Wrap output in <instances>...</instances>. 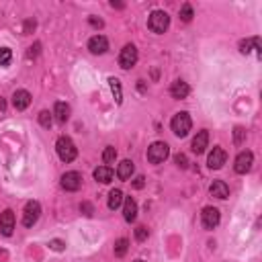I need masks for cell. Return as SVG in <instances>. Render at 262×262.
Returning <instances> with one entry per match:
<instances>
[{
  "label": "cell",
  "mask_w": 262,
  "mask_h": 262,
  "mask_svg": "<svg viewBox=\"0 0 262 262\" xmlns=\"http://www.w3.org/2000/svg\"><path fill=\"white\" fill-rule=\"evenodd\" d=\"M56 150H58V156H60L62 162H72V160H76V156H78V150H76L74 142L70 137H66V135H62L56 142Z\"/></svg>",
  "instance_id": "obj_1"
},
{
  "label": "cell",
  "mask_w": 262,
  "mask_h": 262,
  "mask_svg": "<svg viewBox=\"0 0 262 262\" xmlns=\"http://www.w3.org/2000/svg\"><path fill=\"white\" fill-rule=\"evenodd\" d=\"M170 127H172V131H174V135H178V137H186L188 135V131H190V127H193V121H190V115L188 113H176L172 117V121H170Z\"/></svg>",
  "instance_id": "obj_2"
},
{
  "label": "cell",
  "mask_w": 262,
  "mask_h": 262,
  "mask_svg": "<svg viewBox=\"0 0 262 262\" xmlns=\"http://www.w3.org/2000/svg\"><path fill=\"white\" fill-rule=\"evenodd\" d=\"M148 27H150V31L160 35L170 27V16L164 10H154L150 14V19H148Z\"/></svg>",
  "instance_id": "obj_3"
},
{
  "label": "cell",
  "mask_w": 262,
  "mask_h": 262,
  "mask_svg": "<svg viewBox=\"0 0 262 262\" xmlns=\"http://www.w3.org/2000/svg\"><path fill=\"white\" fill-rule=\"evenodd\" d=\"M168 154H170L168 144L156 142V144H152V146L148 148V160H150L152 164H160V162H164V160L168 158Z\"/></svg>",
  "instance_id": "obj_4"
},
{
  "label": "cell",
  "mask_w": 262,
  "mask_h": 262,
  "mask_svg": "<svg viewBox=\"0 0 262 262\" xmlns=\"http://www.w3.org/2000/svg\"><path fill=\"white\" fill-rule=\"evenodd\" d=\"M39 215H41V205H39L37 201H29V203L25 205V213H23V225H25V228H33V225L37 223Z\"/></svg>",
  "instance_id": "obj_5"
},
{
  "label": "cell",
  "mask_w": 262,
  "mask_h": 262,
  "mask_svg": "<svg viewBox=\"0 0 262 262\" xmlns=\"http://www.w3.org/2000/svg\"><path fill=\"white\" fill-rule=\"evenodd\" d=\"M219 219H221L219 209H215V207H205V209H203V213H201V223H203L205 230H215L217 225H219Z\"/></svg>",
  "instance_id": "obj_6"
},
{
  "label": "cell",
  "mask_w": 262,
  "mask_h": 262,
  "mask_svg": "<svg viewBox=\"0 0 262 262\" xmlns=\"http://www.w3.org/2000/svg\"><path fill=\"white\" fill-rule=\"evenodd\" d=\"M135 62H137V47H135V45H131V43H127L123 49H121L119 66L123 68V70H129V68H133V66H135Z\"/></svg>",
  "instance_id": "obj_7"
},
{
  "label": "cell",
  "mask_w": 262,
  "mask_h": 262,
  "mask_svg": "<svg viewBox=\"0 0 262 262\" xmlns=\"http://www.w3.org/2000/svg\"><path fill=\"white\" fill-rule=\"evenodd\" d=\"M225 160H228V154H225L223 148H213L211 152H209V158H207V166L211 170H219Z\"/></svg>",
  "instance_id": "obj_8"
},
{
  "label": "cell",
  "mask_w": 262,
  "mask_h": 262,
  "mask_svg": "<svg viewBox=\"0 0 262 262\" xmlns=\"http://www.w3.org/2000/svg\"><path fill=\"white\" fill-rule=\"evenodd\" d=\"M252 164H254V156H252V152L246 150V152H240V154H238L234 168H236L238 174H246V172L252 168Z\"/></svg>",
  "instance_id": "obj_9"
},
{
  "label": "cell",
  "mask_w": 262,
  "mask_h": 262,
  "mask_svg": "<svg viewBox=\"0 0 262 262\" xmlns=\"http://www.w3.org/2000/svg\"><path fill=\"white\" fill-rule=\"evenodd\" d=\"M82 186V176H80V172H66L64 176H62V188L70 190V193H74V190H78Z\"/></svg>",
  "instance_id": "obj_10"
},
{
  "label": "cell",
  "mask_w": 262,
  "mask_h": 262,
  "mask_svg": "<svg viewBox=\"0 0 262 262\" xmlns=\"http://www.w3.org/2000/svg\"><path fill=\"white\" fill-rule=\"evenodd\" d=\"M88 49H90V54H94V56L104 54V51L109 49V41H107V37H104V35H94V37H90V41H88Z\"/></svg>",
  "instance_id": "obj_11"
},
{
  "label": "cell",
  "mask_w": 262,
  "mask_h": 262,
  "mask_svg": "<svg viewBox=\"0 0 262 262\" xmlns=\"http://www.w3.org/2000/svg\"><path fill=\"white\" fill-rule=\"evenodd\" d=\"M12 230H14V213L10 209H6L0 215V232H2V236H12Z\"/></svg>",
  "instance_id": "obj_12"
},
{
  "label": "cell",
  "mask_w": 262,
  "mask_h": 262,
  "mask_svg": "<svg viewBox=\"0 0 262 262\" xmlns=\"http://www.w3.org/2000/svg\"><path fill=\"white\" fill-rule=\"evenodd\" d=\"M29 104H31V94H29L27 90H16V92L12 94V107H14L16 111H25Z\"/></svg>",
  "instance_id": "obj_13"
},
{
  "label": "cell",
  "mask_w": 262,
  "mask_h": 262,
  "mask_svg": "<svg viewBox=\"0 0 262 262\" xmlns=\"http://www.w3.org/2000/svg\"><path fill=\"white\" fill-rule=\"evenodd\" d=\"M188 92H190V86L184 82V80H176V82H172V86H170V94H172V98H186L188 96Z\"/></svg>",
  "instance_id": "obj_14"
},
{
  "label": "cell",
  "mask_w": 262,
  "mask_h": 262,
  "mask_svg": "<svg viewBox=\"0 0 262 262\" xmlns=\"http://www.w3.org/2000/svg\"><path fill=\"white\" fill-rule=\"evenodd\" d=\"M209 193L217 199H228L230 197V186L225 184L223 180H213L211 186H209Z\"/></svg>",
  "instance_id": "obj_15"
},
{
  "label": "cell",
  "mask_w": 262,
  "mask_h": 262,
  "mask_svg": "<svg viewBox=\"0 0 262 262\" xmlns=\"http://www.w3.org/2000/svg\"><path fill=\"white\" fill-rule=\"evenodd\" d=\"M207 146H209V133L203 129V131H199L197 135H195V139H193V152L195 154H203L205 150H207Z\"/></svg>",
  "instance_id": "obj_16"
},
{
  "label": "cell",
  "mask_w": 262,
  "mask_h": 262,
  "mask_svg": "<svg viewBox=\"0 0 262 262\" xmlns=\"http://www.w3.org/2000/svg\"><path fill=\"white\" fill-rule=\"evenodd\" d=\"M123 217H125V221H135V217H137V203L131 199V197H125L123 199Z\"/></svg>",
  "instance_id": "obj_17"
},
{
  "label": "cell",
  "mask_w": 262,
  "mask_h": 262,
  "mask_svg": "<svg viewBox=\"0 0 262 262\" xmlns=\"http://www.w3.org/2000/svg\"><path fill=\"white\" fill-rule=\"evenodd\" d=\"M133 170H135L133 162H131V160H123V162L119 164V168H117V176H119L121 180H129L131 174H133Z\"/></svg>",
  "instance_id": "obj_18"
},
{
  "label": "cell",
  "mask_w": 262,
  "mask_h": 262,
  "mask_svg": "<svg viewBox=\"0 0 262 262\" xmlns=\"http://www.w3.org/2000/svg\"><path fill=\"white\" fill-rule=\"evenodd\" d=\"M94 178L98 182H102V184H109L113 180V170H111V166H98L94 170Z\"/></svg>",
  "instance_id": "obj_19"
},
{
  "label": "cell",
  "mask_w": 262,
  "mask_h": 262,
  "mask_svg": "<svg viewBox=\"0 0 262 262\" xmlns=\"http://www.w3.org/2000/svg\"><path fill=\"white\" fill-rule=\"evenodd\" d=\"M123 190H121V188H113L111 190V193H109V209H113V211H115V209H119L121 205H123Z\"/></svg>",
  "instance_id": "obj_20"
},
{
  "label": "cell",
  "mask_w": 262,
  "mask_h": 262,
  "mask_svg": "<svg viewBox=\"0 0 262 262\" xmlns=\"http://www.w3.org/2000/svg\"><path fill=\"white\" fill-rule=\"evenodd\" d=\"M54 115H56V121H58V123H66V121L70 119V107H68L66 102H56Z\"/></svg>",
  "instance_id": "obj_21"
},
{
  "label": "cell",
  "mask_w": 262,
  "mask_h": 262,
  "mask_svg": "<svg viewBox=\"0 0 262 262\" xmlns=\"http://www.w3.org/2000/svg\"><path fill=\"white\" fill-rule=\"evenodd\" d=\"M109 86H111V90H113V96H115V102L121 104L123 102V92H121V84L117 78H109Z\"/></svg>",
  "instance_id": "obj_22"
},
{
  "label": "cell",
  "mask_w": 262,
  "mask_h": 262,
  "mask_svg": "<svg viewBox=\"0 0 262 262\" xmlns=\"http://www.w3.org/2000/svg\"><path fill=\"white\" fill-rule=\"evenodd\" d=\"M127 250H129V240L121 238V240L115 242V256H119V258H121V256H125Z\"/></svg>",
  "instance_id": "obj_23"
},
{
  "label": "cell",
  "mask_w": 262,
  "mask_h": 262,
  "mask_svg": "<svg viewBox=\"0 0 262 262\" xmlns=\"http://www.w3.org/2000/svg\"><path fill=\"white\" fill-rule=\"evenodd\" d=\"M102 160H104V164H113L115 160H117V150L115 148H104V152H102Z\"/></svg>",
  "instance_id": "obj_24"
},
{
  "label": "cell",
  "mask_w": 262,
  "mask_h": 262,
  "mask_svg": "<svg viewBox=\"0 0 262 262\" xmlns=\"http://www.w3.org/2000/svg\"><path fill=\"white\" fill-rule=\"evenodd\" d=\"M12 60V51L8 47H0V66H8Z\"/></svg>",
  "instance_id": "obj_25"
},
{
  "label": "cell",
  "mask_w": 262,
  "mask_h": 262,
  "mask_svg": "<svg viewBox=\"0 0 262 262\" xmlns=\"http://www.w3.org/2000/svg\"><path fill=\"white\" fill-rule=\"evenodd\" d=\"M51 121H54V117H51L49 111H41V113H39V123H41L43 127H51Z\"/></svg>",
  "instance_id": "obj_26"
},
{
  "label": "cell",
  "mask_w": 262,
  "mask_h": 262,
  "mask_svg": "<svg viewBox=\"0 0 262 262\" xmlns=\"http://www.w3.org/2000/svg\"><path fill=\"white\" fill-rule=\"evenodd\" d=\"M244 139H246V131H244V127H236L234 129V142H236V146L244 144Z\"/></svg>",
  "instance_id": "obj_27"
},
{
  "label": "cell",
  "mask_w": 262,
  "mask_h": 262,
  "mask_svg": "<svg viewBox=\"0 0 262 262\" xmlns=\"http://www.w3.org/2000/svg\"><path fill=\"white\" fill-rule=\"evenodd\" d=\"M180 19H182L184 23H188L190 19H193V8H190V4H184V6L180 8Z\"/></svg>",
  "instance_id": "obj_28"
},
{
  "label": "cell",
  "mask_w": 262,
  "mask_h": 262,
  "mask_svg": "<svg viewBox=\"0 0 262 262\" xmlns=\"http://www.w3.org/2000/svg\"><path fill=\"white\" fill-rule=\"evenodd\" d=\"M148 236H150V232H148V228H144V225H139V228L135 230V240L137 242H146Z\"/></svg>",
  "instance_id": "obj_29"
},
{
  "label": "cell",
  "mask_w": 262,
  "mask_h": 262,
  "mask_svg": "<svg viewBox=\"0 0 262 262\" xmlns=\"http://www.w3.org/2000/svg\"><path fill=\"white\" fill-rule=\"evenodd\" d=\"M174 162H176L178 168H186L188 166V160H186L184 154H176V156H174Z\"/></svg>",
  "instance_id": "obj_30"
},
{
  "label": "cell",
  "mask_w": 262,
  "mask_h": 262,
  "mask_svg": "<svg viewBox=\"0 0 262 262\" xmlns=\"http://www.w3.org/2000/svg\"><path fill=\"white\" fill-rule=\"evenodd\" d=\"M49 248L56 250V252H62V250L66 248V244H64L62 240H51V242H49Z\"/></svg>",
  "instance_id": "obj_31"
},
{
  "label": "cell",
  "mask_w": 262,
  "mask_h": 262,
  "mask_svg": "<svg viewBox=\"0 0 262 262\" xmlns=\"http://www.w3.org/2000/svg\"><path fill=\"white\" fill-rule=\"evenodd\" d=\"M250 45H254V39L240 41V51H242V54H250Z\"/></svg>",
  "instance_id": "obj_32"
},
{
  "label": "cell",
  "mask_w": 262,
  "mask_h": 262,
  "mask_svg": "<svg viewBox=\"0 0 262 262\" xmlns=\"http://www.w3.org/2000/svg\"><path fill=\"white\" fill-rule=\"evenodd\" d=\"M80 211H84V215L90 217V215H92V205H90V203H82V205H80Z\"/></svg>",
  "instance_id": "obj_33"
},
{
  "label": "cell",
  "mask_w": 262,
  "mask_h": 262,
  "mask_svg": "<svg viewBox=\"0 0 262 262\" xmlns=\"http://www.w3.org/2000/svg\"><path fill=\"white\" fill-rule=\"evenodd\" d=\"M39 49H41V45H39V43H35L33 47H29V54H27V56H29V58H35V56L39 54Z\"/></svg>",
  "instance_id": "obj_34"
},
{
  "label": "cell",
  "mask_w": 262,
  "mask_h": 262,
  "mask_svg": "<svg viewBox=\"0 0 262 262\" xmlns=\"http://www.w3.org/2000/svg\"><path fill=\"white\" fill-rule=\"evenodd\" d=\"M144 186H146V178L144 176H137L133 180V188H144Z\"/></svg>",
  "instance_id": "obj_35"
},
{
  "label": "cell",
  "mask_w": 262,
  "mask_h": 262,
  "mask_svg": "<svg viewBox=\"0 0 262 262\" xmlns=\"http://www.w3.org/2000/svg\"><path fill=\"white\" fill-rule=\"evenodd\" d=\"M35 31V21H25V33Z\"/></svg>",
  "instance_id": "obj_36"
},
{
  "label": "cell",
  "mask_w": 262,
  "mask_h": 262,
  "mask_svg": "<svg viewBox=\"0 0 262 262\" xmlns=\"http://www.w3.org/2000/svg\"><path fill=\"white\" fill-rule=\"evenodd\" d=\"M90 25H94V27H102V21H100V19H94V16H90Z\"/></svg>",
  "instance_id": "obj_37"
},
{
  "label": "cell",
  "mask_w": 262,
  "mask_h": 262,
  "mask_svg": "<svg viewBox=\"0 0 262 262\" xmlns=\"http://www.w3.org/2000/svg\"><path fill=\"white\" fill-rule=\"evenodd\" d=\"M6 109V104H4V100L2 98H0V111H4Z\"/></svg>",
  "instance_id": "obj_38"
},
{
  "label": "cell",
  "mask_w": 262,
  "mask_h": 262,
  "mask_svg": "<svg viewBox=\"0 0 262 262\" xmlns=\"http://www.w3.org/2000/svg\"><path fill=\"white\" fill-rule=\"evenodd\" d=\"M133 262H144V260H133Z\"/></svg>",
  "instance_id": "obj_39"
}]
</instances>
